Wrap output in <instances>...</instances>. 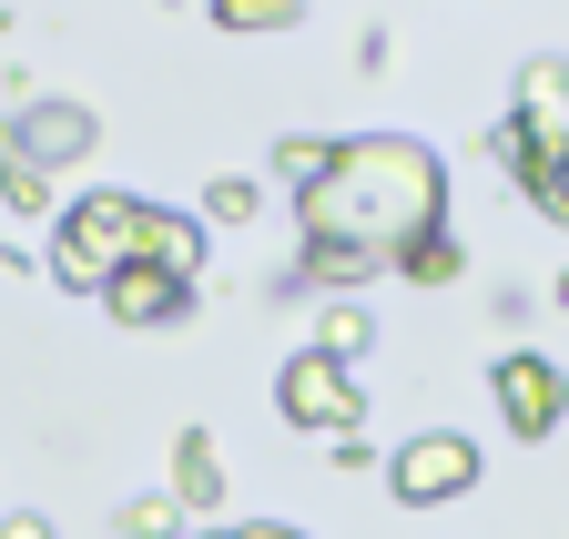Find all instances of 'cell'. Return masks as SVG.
Here are the masks:
<instances>
[{
  "label": "cell",
  "mask_w": 569,
  "mask_h": 539,
  "mask_svg": "<svg viewBox=\"0 0 569 539\" xmlns=\"http://www.w3.org/2000/svg\"><path fill=\"white\" fill-rule=\"evenodd\" d=\"M0 539H51V519H31V509H11V519H0Z\"/></svg>",
  "instance_id": "ffe728a7"
},
{
  "label": "cell",
  "mask_w": 569,
  "mask_h": 539,
  "mask_svg": "<svg viewBox=\"0 0 569 539\" xmlns=\"http://www.w3.org/2000/svg\"><path fill=\"white\" fill-rule=\"evenodd\" d=\"M203 204H213V224H254V183H244V173H224Z\"/></svg>",
  "instance_id": "e0dca14e"
},
{
  "label": "cell",
  "mask_w": 569,
  "mask_h": 539,
  "mask_svg": "<svg viewBox=\"0 0 569 539\" xmlns=\"http://www.w3.org/2000/svg\"><path fill=\"white\" fill-rule=\"evenodd\" d=\"M0 163H11V122H0Z\"/></svg>",
  "instance_id": "7402d4cb"
},
{
  "label": "cell",
  "mask_w": 569,
  "mask_h": 539,
  "mask_svg": "<svg viewBox=\"0 0 569 539\" xmlns=\"http://www.w3.org/2000/svg\"><path fill=\"white\" fill-rule=\"evenodd\" d=\"M92 143H102V122H92L82 102H51V92H41V102H21V112H11V153H21V163H41V173H51V163H82Z\"/></svg>",
  "instance_id": "52a82bcc"
},
{
  "label": "cell",
  "mask_w": 569,
  "mask_h": 539,
  "mask_svg": "<svg viewBox=\"0 0 569 539\" xmlns=\"http://www.w3.org/2000/svg\"><path fill=\"white\" fill-rule=\"evenodd\" d=\"M306 276H316V286H367L377 254H356V244H306Z\"/></svg>",
  "instance_id": "7c38bea8"
},
{
  "label": "cell",
  "mask_w": 569,
  "mask_h": 539,
  "mask_svg": "<svg viewBox=\"0 0 569 539\" xmlns=\"http://www.w3.org/2000/svg\"><path fill=\"white\" fill-rule=\"evenodd\" d=\"M488 397H498V418H509L519 438H549V428H559V408H569V377H559L549 357H529V347H519V357H498V367H488Z\"/></svg>",
  "instance_id": "8992f818"
},
{
  "label": "cell",
  "mask_w": 569,
  "mask_h": 539,
  "mask_svg": "<svg viewBox=\"0 0 569 539\" xmlns=\"http://www.w3.org/2000/svg\"><path fill=\"white\" fill-rule=\"evenodd\" d=\"M173 509H224V458H213L203 428L173 438Z\"/></svg>",
  "instance_id": "30bf717a"
},
{
  "label": "cell",
  "mask_w": 569,
  "mask_h": 539,
  "mask_svg": "<svg viewBox=\"0 0 569 539\" xmlns=\"http://www.w3.org/2000/svg\"><path fill=\"white\" fill-rule=\"evenodd\" d=\"M102 306H112L122 326H173V316L193 306V286H183V276H163V264H122V276L102 286Z\"/></svg>",
  "instance_id": "ba28073f"
},
{
  "label": "cell",
  "mask_w": 569,
  "mask_h": 539,
  "mask_svg": "<svg viewBox=\"0 0 569 539\" xmlns=\"http://www.w3.org/2000/svg\"><path fill=\"white\" fill-rule=\"evenodd\" d=\"M519 193H529L549 224H569V173H539V183H519Z\"/></svg>",
  "instance_id": "d6986e66"
},
{
  "label": "cell",
  "mask_w": 569,
  "mask_h": 539,
  "mask_svg": "<svg viewBox=\"0 0 569 539\" xmlns=\"http://www.w3.org/2000/svg\"><path fill=\"white\" fill-rule=\"evenodd\" d=\"M498 153H509L519 183L569 163V61H529L519 72V102H509V122H498Z\"/></svg>",
  "instance_id": "3957f363"
},
{
  "label": "cell",
  "mask_w": 569,
  "mask_h": 539,
  "mask_svg": "<svg viewBox=\"0 0 569 539\" xmlns=\"http://www.w3.org/2000/svg\"><path fill=\"white\" fill-rule=\"evenodd\" d=\"M132 193H82V204L61 214V234H51V276L71 286V296H102L122 264H132Z\"/></svg>",
  "instance_id": "7a4b0ae2"
},
{
  "label": "cell",
  "mask_w": 569,
  "mask_h": 539,
  "mask_svg": "<svg viewBox=\"0 0 569 539\" xmlns=\"http://www.w3.org/2000/svg\"><path fill=\"white\" fill-rule=\"evenodd\" d=\"M367 336H377V326H367V306H326V316H316V357H336V367H346V357H367Z\"/></svg>",
  "instance_id": "8fae6325"
},
{
  "label": "cell",
  "mask_w": 569,
  "mask_h": 539,
  "mask_svg": "<svg viewBox=\"0 0 569 539\" xmlns=\"http://www.w3.org/2000/svg\"><path fill=\"white\" fill-rule=\"evenodd\" d=\"M387 489H397L407 509H438V499L478 489V448H468V438H448V428H427V438H407V448L387 458Z\"/></svg>",
  "instance_id": "5b68a950"
},
{
  "label": "cell",
  "mask_w": 569,
  "mask_h": 539,
  "mask_svg": "<svg viewBox=\"0 0 569 539\" xmlns=\"http://www.w3.org/2000/svg\"><path fill=\"white\" fill-rule=\"evenodd\" d=\"M274 408H284V428H306V438H356V418H367V397H356V377L336 367V357H284V377H274Z\"/></svg>",
  "instance_id": "277c9868"
},
{
  "label": "cell",
  "mask_w": 569,
  "mask_h": 539,
  "mask_svg": "<svg viewBox=\"0 0 569 539\" xmlns=\"http://www.w3.org/2000/svg\"><path fill=\"white\" fill-rule=\"evenodd\" d=\"M438 204H448V173L427 143H407V132H356V143H336V163L296 193L306 214V244H356L397 264L407 244L438 234Z\"/></svg>",
  "instance_id": "6da1fadb"
},
{
  "label": "cell",
  "mask_w": 569,
  "mask_h": 539,
  "mask_svg": "<svg viewBox=\"0 0 569 539\" xmlns=\"http://www.w3.org/2000/svg\"><path fill=\"white\" fill-rule=\"evenodd\" d=\"M296 11H284V0H224V11H213V31H284Z\"/></svg>",
  "instance_id": "9a60e30c"
},
{
  "label": "cell",
  "mask_w": 569,
  "mask_h": 539,
  "mask_svg": "<svg viewBox=\"0 0 569 539\" xmlns=\"http://www.w3.org/2000/svg\"><path fill=\"white\" fill-rule=\"evenodd\" d=\"M274 163L296 173V193H306V183H316V173L336 163V143H316V132H284V143H274Z\"/></svg>",
  "instance_id": "5bb4252c"
},
{
  "label": "cell",
  "mask_w": 569,
  "mask_h": 539,
  "mask_svg": "<svg viewBox=\"0 0 569 539\" xmlns=\"http://www.w3.org/2000/svg\"><path fill=\"white\" fill-rule=\"evenodd\" d=\"M397 264H407L417 286H448V276H458V244H438V234H427V244H407Z\"/></svg>",
  "instance_id": "2e32d148"
},
{
  "label": "cell",
  "mask_w": 569,
  "mask_h": 539,
  "mask_svg": "<svg viewBox=\"0 0 569 539\" xmlns=\"http://www.w3.org/2000/svg\"><path fill=\"white\" fill-rule=\"evenodd\" d=\"M234 539H306V529H274V519H254V529H234Z\"/></svg>",
  "instance_id": "44dd1931"
},
{
  "label": "cell",
  "mask_w": 569,
  "mask_h": 539,
  "mask_svg": "<svg viewBox=\"0 0 569 539\" xmlns=\"http://www.w3.org/2000/svg\"><path fill=\"white\" fill-rule=\"evenodd\" d=\"M559 306H569V264H559Z\"/></svg>",
  "instance_id": "603a6c76"
},
{
  "label": "cell",
  "mask_w": 569,
  "mask_h": 539,
  "mask_svg": "<svg viewBox=\"0 0 569 539\" xmlns=\"http://www.w3.org/2000/svg\"><path fill=\"white\" fill-rule=\"evenodd\" d=\"M122 539H173V499H132L122 509Z\"/></svg>",
  "instance_id": "ac0fdd59"
},
{
  "label": "cell",
  "mask_w": 569,
  "mask_h": 539,
  "mask_svg": "<svg viewBox=\"0 0 569 539\" xmlns=\"http://www.w3.org/2000/svg\"><path fill=\"white\" fill-rule=\"evenodd\" d=\"M0 204H11V214H51V173L11 153V163H0Z\"/></svg>",
  "instance_id": "4fadbf2b"
},
{
  "label": "cell",
  "mask_w": 569,
  "mask_h": 539,
  "mask_svg": "<svg viewBox=\"0 0 569 539\" xmlns=\"http://www.w3.org/2000/svg\"><path fill=\"white\" fill-rule=\"evenodd\" d=\"M132 264H163V276L193 286V264H203V224H193V214H163V204H142V214H132Z\"/></svg>",
  "instance_id": "9c48e42d"
}]
</instances>
